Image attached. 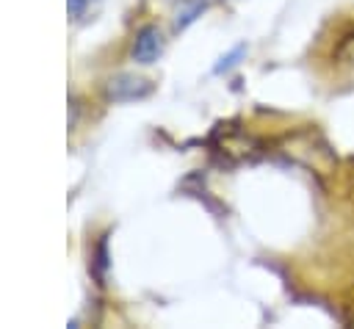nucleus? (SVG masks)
<instances>
[{"mask_svg":"<svg viewBox=\"0 0 354 329\" xmlns=\"http://www.w3.org/2000/svg\"><path fill=\"white\" fill-rule=\"evenodd\" d=\"M149 94H152V83L147 77H138L130 72L111 77L105 86V97L111 102H136V100H147Z\"/></svg>","mask_w":354,"mask_h":329,"instance_id":"obj_1","label":"nucleus"},{"mask_svg":"<svg viewBox=\"0 0 354 329\" xmlns=\"http://www.w3.org/2000/svg\"><path fill=\"white\" fill-rule=\"evenodd\" d=\"M100 3H102V0H66V14H69V19L80 22V19H86Z\"/></svg>","mask_w":354,"mask_h":329,"instance_id":"obj_4","label":"nucleus"},{"mask_svg":"<svg viewBox=\"0 0 354 329\" xmlns=\"http://www.w3.org/2000/svg\"><path fill=\"white\" fill-rule=\"evenodd\" d=\"M243 53H246V47H243V44H238V47H235V50H232L230 55H224V58H221V61H218V64L213 66V72H216V75H221V72H227V69H232V66L238 64V58H241Z\"/></svg>","mask_w":354,"mask_h":329,"instance_id":"obj_5","label":"nucleus"},{"mask_svg":"<svg viewBox=\"0 0 354 329\" xmlns=\"http://www.w3.org/2000/svg\"><path fill=\"white\" fill-rule=\"evenodd\" d=\"M163 53V33L155 28V25H144L138 33H136V41H133V61L141 64V66H149L160 58Z\"/></svg>","mask_w":354,"mask_h":329,"instance_id":"obj_2","label":"nucleus"},{"mask_svg":"<svg viewBox=\"0 0 354 329\" xmlns=\"http://www.w3.org/2000/svg\"><path fill=\"white\" fill-rule=\"evenodd\" d=\"M213 0H183V6L177 8V17H174V30H185L191 22H196L207 8H210Z\"/></svg>","mask_w":354,"mask_h":329,"instance_id":"obj_3","label":"nucleus"}]
</instances>
